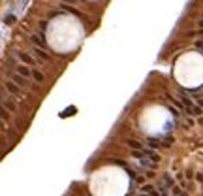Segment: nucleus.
<instances>
[{
	"label": "nucleus",
	"instance_id": "obj_2",
	"mask_svg": "<svg viewBox=\"0 0 203 196\" xmlns=\"http://www.w3.org/2000/svg\"><path fill=\"white\" fill-rule=\"evenodd\" d=\"M19 72H21V74H24V75H27V74H28V70H27V68H24V66H21V68H19Z\"/></svg>",
	"mask_w": 203,
	"mask_h": 196
},
{
	"label": "nucleus",
	"instance_id": "obj_1",
	"mask_svg": "<svg viewBox=\"0 0 203 196\" xmlns=\"http://www.w3.org/2000/svg\"><path fill=\"white\" fill-rule=\"evenodd\" d=\"M34 77H36V79H38V81H42V79H43V75H42V74H40V72H34Z\"/></svg>",
	"mask_w": 203,
	"mask_h": 196
}]
</instances>
